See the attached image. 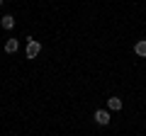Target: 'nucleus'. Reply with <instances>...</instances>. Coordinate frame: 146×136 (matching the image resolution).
<instances>
[{
	"label": "nucleus",
	"mask_w": 146,
	"mask_h": 136,
	"mask_svg": "<svg viewBox=\"0 0 146 136\" xmlns=\"http://www.w3.org/2000/svg\"><path fill=\"white\" fill-rule=\"evenodd\" d=\"M39 53H42V44L36 42L34 37H29V39H27V49H25V56H27V58H36Z\"/></svg>",
	"instance_id": "obj_1"
},
{
	"label": "nucleus",
	"mask_w": 146,
	"mask_h": 136,
	"mask_svg": "<svg viewBox=\"0 0 146 136\" xmlns=\"http://www.w3.org/2000/svg\"><path fill=\"white\" fill-rule=\"evenodd\" d=\"M93 119L98 121L100 126H107V124H110V119H112V112H110V110H95Z\"/></svg>",
	"instance_id": "obj_2"
},
{
	"label": "nucleus",
	"mask_w": 146,
	"mask_h": 136,
	"mask_svg": "<svg viewBox=\"0 0 146 136\" xmlns=\"http://www.w3.org/2000/svg\"><path fill=\"white\" fill-rule=\"evenodd\" d=\"M107 110L110 112H119L122 110V97H107Z\"/></svg>",
	"instance_id": "obj_3"
},
{
	"label": "nucleus",
	"mask_w": 146,
	"mask_h": 136,
	"mask_svg": "<svg viewBox=\"0 0 146 136\" xmlns=\"http://www.w3.org/2000/svg\"><path fill=\"white\" fill-rule=\"evenodd\" d=\"M134 53L139 58H146V39H139V42L134 44Z\"/></svg>",
	"instance_id": "obj_4"
},
{
	"label": "nucleus",
	"mask_w": 146,
	"mask_h": 136,
	"mask_svg": "<svg viewBox=\"0 0 146 136\" xmlns=\"http://www.w3.org/2000/svg\"><path fill=\"white\" fill-rule=\"evenodd\" d=\"M20 51V42L17 39H7L5 42V53H17Z\"/></svg>",
	"instance_id": "obj_5"
},
{
	"label": "nucleus",
	"mask_w": 146,
	"mask_h": 136,
	"mask_svg": "<svg viewBox=\"0 0 146 136\" xmlns=\"http://www.w3.org/2000/svg\"><path fill=\"white\" fill-rule=\"evenodd\" d=\"M0 27H3V29H12V27H15V17L12 15H3L0 17Z\"/></svg>",
	"instance_id": "obj_6"
},
{
	"label": "nucleus",
	"mask_w": 146,
	"mask_h": 136,
	"mask_svg": "<svg viewBox=\"0 0 146 136\" xmlns=\"http://www.w3.org/2000/svg\"><path fill=\"white\" fill-rule=\"evenodd\" d=\"M0 5H3V0H0Z\"/></svg>",
	"instance_id": "obj_7"
}]
</instances>
